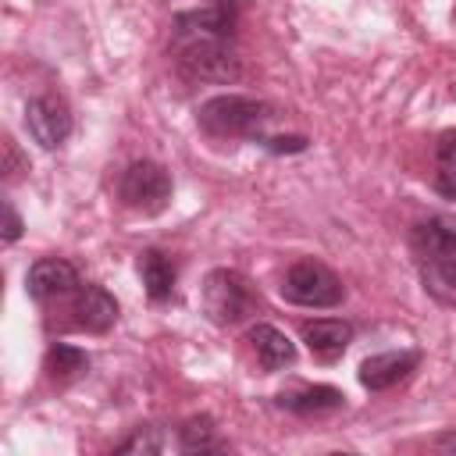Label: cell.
<instances>
[{
    "label": "cell",
    "mask_w": 456,
    "mask_h": 456,
    "mask_svg": "<svg viewBox=\"0 0 456 456\" xmlns=\"http://www.w3.org/2000/svg\"><path fill=\"white\" fill-rule=\"evenodd\" d=\"M271 118H274L271 103L253 100V96H235V93L214 96V100L200 103V110H196L200 128L210 135H253L256 139Z\"/></svg>",
    "instance_id": "cell-1"
},
{
    "label": "cell",
    "mask_w": 456,
    "mask_h": 456,
    "mask_svg": "<svg viewBox=\"0 0 456 456\" xmlns=\"http://www.w3.org/2000/svg\"><path fill=\"white\" fill-rule=\"evenodd\" d=\"M178 71L189 82H214V86H228L242 75V61L232 46V39H182L178 53H175Z\"/></svg>",
    "instance_id": "cell-2"
},
{
    "label": "cell",
    "mask_w": 456,
    "mask_h": 456,
    "mask_svg": "<svg viewBox=\"0 0 456 456\" xmlns=\"http://www.w3.org/2000/svg\"><path fill=\"white\" fill-rule=\"evenodd\" d=\"M281 296L296 306H338L346 289H342V278L324 267L321 260H296L289 271H285V281H281Z\"/></svg>",
    "instance_id": "cell-3"
},
{
    "label": "cell",
    "mask_w": 456,
    "mask_h": 456,
    "mask_svg": "<svg viewBox=\"0 0 456 456\" xmlns=\"http://www.w3.org/2000/svg\"><path fill=\"white\" fill-rule=\"evenodd\" d=\"M203 314L214 321V324H239L246 314H253L256 299L246 285V278L239 271H228V267H214L207 278H203Z\"/></svg>",
    "instance_id": "cell-4"
},
{
    "label": "cell",
    "mask_w": 456,
    "mask_h": 456,
    "mask_svg": "<svg viewBox=\"0 0 456 456\" xmlns=\"http://www.w3.org/2000/svg\"><path fill=\"white\" fill-rule=\"evenodd\" d=\"M118 196L125 207L142 210V214H160L171 200V175L157 160H135L121 171Z\"/></svg>",
    "instance_id": "cell-5"
},
{
    "label": "cell",
    "mask_w": 456,
    "mask_h": 456,
    "mask_svg": "<svg viewBox=\"0 0 456 456\" xmlns=\"http://www.w3.org/2000/svg\"><path fill=\"white\" fill-rule=\"evenodd\" d=\"M25 128L28 135L43 146V150H57L68 135H71V110L61 96L46 93V96H36L28 100L25 107Z\"/></svg>",
    "instance_id": "cell-6"
},
{
    "label": "cell",
    "mask_w": 456,
    "mask_h": 456,
    "mask_svg": "<svg viewBox=\"0 0 456 456\" xmlns=\"http://www.w3.org/2000/svg\"><path fill=\"white\" fill-rule=\"evenodd\" d=\"M235 21H239V4L235 0H214L210 7L203 11H185L175 18V28L182 39H196V36H207V39H232L235 32Z\"/></svg>",
    "instance_id": "cell-7"
},
{
    "label": "cell",
    "mask_w": 456,
    "mask_h": 456,
    "mask_svg": "<svg viewBox=\"0 0 456 456\" xmlns=\"http://www.w3.org/2000/svg\"><path fill=\"white\" fill-rule=\"evenodd\" d=\"M75 285H78V271L68 260H61V256H43L25 274V292L32 299H39V303L57 299V296H68Z\"/></svg>",
    "instance_id": "cell-8"
},
{
    "label": "cell",
    "mask_w": 456,
    "mask_h": 456,
    "mask_svg": "<svg viewBox=\"0 0 456 456\" xmlns=\"http://www.w3.org/2000/svg\"><path fill=\"white\" fill-rule=\"evenodd\" d=\"M420 363V353L417 349H399V353H378V356H367L360 363V385L370 388V392H385L392 385H399L403 378H410V370Z\"/></svg>",
    "instance_id": "cell-9"
},
{
    "label": "cell",
    "mask_w": 456,
    "mask_h": 456,
    "mask_svg": "<svg viewBox=\"0 0 456 456\" xmlns=\"http://www.w3.org/2000/svg\"><path fill=\"white\" fill-rule=\"evenodd\" d=\"M299 335L317 360H338L353 342V324L338 317H317V321H306Z\"/></svg>",
    "instance_id": "cell-10"
},
{
    "label": "cell",
    "mask_w": 456,
    "mask_h": 456,
    "mask_svg": "<svg viewBox=\"0 0 456 456\" xmlns=\"http://www.w3.org/2000/svg\"><path fill=\"white\" fill-rule=\"evenodd\" d=\"M118 321V299L103 285H82L75 296V324L86 331H107Z\"/></svg>",
    "instance_id": "cell-11"
},
{
    "label": "cell",
    "mask_w": 456,
    "mask_h": 456,
    "mask_svg": "<svg viewBox=\"0 0 456 456\" xmlns=\"http://www.w3.org/2000/svg\"><path fill=\"white\" fill-rule=\"evenodd\" d=\"M246 342L253 346L256 363H260L264 370H281V367H289V363L296 360L292 338H289L281 328H274V324H264V321L253 324L249 335H246Z\"/></svg>",
    "instance_id": "cell-12"
},
{
    "label": "cell",
    "mask_w": 456,
    "mask_h": 456,
    "mask_svg": "<svg viewBox=\"0 0 456 456\" xmlns=\"http://www.w3.org/2000/svg\"><path fill=\"white\" fill-rule=\"evenodd\" d=\"M420 256H456V214H435L413 228Z\"/></svg>",
    "instance_id": "cell-13"
},
{
    "label": "cell",
    "mask_w": 456,
    "mask_h": 456,
    "mask_svg": "<svg viewBox=\"0 0 456 456\" xmlns=\"http://www.w3.org/2000/svg\"><path fill=\"white\" fill-rule=\"evenodd\" d=\"M424 292L445 306H456V256H424L420 260Z\"/></svg>",
    "instance_id": "cell-14"
},
{
    "label": "cell",
    "mask_w": 456,
    "mask_h": 456,
    "mask_svg": "<svg viewBox=\"0 0 456 456\" xmlns=\"http://www.w3.org/2000/svg\"><path fill=\"white\" fill-rule=\"evenodd\" d=\"M139 274H142L146 296H150L153 303L171 299V292H175V264H171L160 249H142V253H139Z\"/></svg>",
    "instance_id": "cell-15"
},
{
    "label": "cell",
    "mask_w": 456,
    "mask_h": 456,
    "mask_svg": "<svg viewBox=\"0 0 456 456\" xmlns=\"http://www.w3.org/2000/svg\"><path fill=\"white\" fill-rule=\"evenodd\" d=\"M342 403H346V395L331 385H306V388L278 395V406L292 410V413H328V410H338Z\"/></svg>",
    "instance_id": "cell-16"
},
{
    "label": "cell",
    "mask_w": 456,
    "mask_h": 456,
    "mask_svg": "<svg viewBox=\"0 0 456 456\" xmlns=\"http://www.w3.org/2000/svg\"><path fill=\"white\" fill-rule=\"evenodd\" d=\"M178 449L182 452H221L224 442L214 428V417L200 413V417H189L182 428H178Z\"/></svg>",
    "instance_id": "cell-17"
},
{
    "label": "cell",
    "mask_w": 456,
    "mask_h": 456,
    "mask_svg": "<svg viewBox=\"0 0 456 456\" xmlns=\"http://www.w3.org/2000/svg\"><path fill=\"white\" fill-rule=\"evenodd\" d=\"M86 370H89V356L78 346H68V342H53L50 346V353H46V374L53 381H75Z\"/></svg>",
    "instance_id": "cell-18"
},
{
    "label": "cell",
    "mask_w": 456,
    "mask_h": 456,
    "mask_svg": "<svg viewBox=\"0 0 456 456\" xmlns=\"http://www.w3.org/2000/svg\"><path fill=\"white\" fill-rule=\"evenodd\" d=\"M160 449H164V435H160V428H153V424L135 428V431L118 445V452H160Z\"/></svg>",
    "instance_id": "cell-19"
},
{
    "label": "cell",
    "mask_w": 456,
    "mask_h": 456,
    "mask_svg": "<svg viewBox=\"0 0 456 456\" xmlns=\"http://www.w3.org/2000/svg\"><path fill=\"white\" fill-rule=\"evenodd\" d=\"M256 142L271 153H303L306 150V135H256Z\"/></svg>",
    "instance_id": "cell-20"
},
{
    "label": "cell",
    "mask_w": 456,
    "mask_h": 456,
    "mask_svg": "<svg viewBox=\"0 0 456 456\" xmlns=\"http://www.w3.org/2000/svg\"><path fill=\"white\" fill-rule=\"evenodd\" d=\"M21 171H28V160L18 153V142L11 135H4V178L14 182Z\"/></svg>",
    "instance_id": "cell-21"
},
{
    "label": "cell",
    "mask_w": 456,
    "mask_h": 456,
    "mask_svg": "<svg viewBox=\"0 0 456 456\" xmlns=\"http://www.w3.org/2000/svg\"><path fill=\"white\" fill-rule=\"evenodd\" d=\"M435 153H438L442 167H452V171H456V128H449V132H442V135H438Z\"/></svg>",
    "instance_id": "cell-22"
},
{
    "label": "cell",
    "mask_w": 456,
    "mask_h": 456,
    "mask_svg": "<svg viewBox=\"0 0 456 456\" xmlns=\"http://www.w3.org/2000/svg\"><path fill=\"white\" fill-rule=\"evenodd\" d=\"M21 214L14 210V203L11 200H4V242H18L21 239Z\"/></svg>",
    "instance_id": "cell-23"
},
{
    "label": "cell",
    "mask_w": 456,
    "mask_h": 456,
    "mask_svg": "<svg viewBox=\"0 0 456 456\" xmlns=\"http://www.w3.org/2000/svg\"><path fill=\"white\" fill-rule=\"evenodd\" d=\"M435 189H438V196L456 200V171H452V167H442V171L435 175Z\"/></svg>",
    "instance_id": "cell-24"
}]
</instances>
